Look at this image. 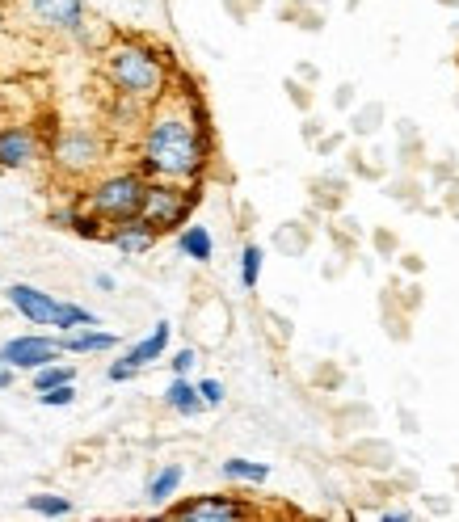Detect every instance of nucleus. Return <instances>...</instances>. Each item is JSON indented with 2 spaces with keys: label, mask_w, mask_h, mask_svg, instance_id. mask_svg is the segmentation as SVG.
Returning <instances> with one entry per match:
<instances>
[{
  "label": "nucleus",
  "mask_w": 459,
  "mask_h": 522,
  "mask_svg": "<svg viewBox=\"0 0 459 522\" xmlns=\"http://www.w3.org/2000/svg\"><path fill=\"white\" fill-rule=\"evenodd\" d=\"M219 472H224L228 480H245V485H266V476H270V468L253 464V459H224Z\"/></svg>",
  "instance_id": "a211bd4d"
},
{
  "label": "nucleus",
  "mask_w": 459,
  "mask_h": 522,
  "mask_svg": "<svg viewBox=\"0 0 459 522\" xmlns=\"http://www.w3.org/2000/svg\"><path fill=\"white\" fill-rule=\"evenodd\" d=\"M156 236H161V232H156V228L148 224V219H139V215L118 219V224L106 232L110 245H114L118 253H127V257H144V253L156 245Z\"/></svg>",
  "instance_id": "1a4fd4ad"
},
{
  "label": "nucleus",
  "mask_w": 459,
  "mask_h": 522,
  "mask_svg": "<svg viewBox=\"0 0 459 522\" xmlns=\"http://www.w3.org/2000/svg\"><path fill=\"white\" fill-rule=\"evenodd\" d=\"M194 207V190H182L177 182H165V177H156V182L144 186V203H139V219H148L156 232H173L186 224V215Z\"/></svg>",
  "instance_id": "20e7f679"
},
{
  "label": "nucleus",
  "mask_w": 459,
  "mask_h": 522,
  "mask_svg": "<svg viewBox=\"0 0 459 522\" xmlns=\"http://www.w3.org/2000/svg\"><path fill=\"white\" fill-rule=\"evenodd\" d=\"M165 346H169V325L161 320V325H156V329H152L144 341H135V346H131L123 358H127V363H131L135 371H144L148 363H156V358L165 354Z\"/></svg>",
  "instance_id": "ddd939ff"
},
{
  "label": "nucleus",
  "mask_w": 459,
  "mask_h": 522,
  "mask_svg": "<svg viewBox=\"0 0 459 522\" xmlns=\"http://www.w3.org/2000/svg\"><path fill=\"white\" fill-rule=\"evenodd\" d=\"M5 295H9V304L30 320V325H51V320H55L59 299H51L47 291H38V287H30V283H13Z\"/></svg>",
  "instance_id": "9d476101"
},
{
  "label": "nucleus",
  "mask_w": 459,
  "mask_h": 522,
  "mask_svg": "<svg viewBox=\"0 0 459 522\" xmlns=\"http://www.w3.org/2000/svg\"><path fill=\"white\" fill-rule=\"evenodd\" d=\"M118 346V337L114 333H97L93 325L89 329H72L64 333V341H59V350H68V354H106Z\"/></svg>",
  "instance_id": "f8f14e48"
},
{
  "label": "nucleus",
  "mask_w": 459,
  "mask_h": 522,
  "mask_svg": "<svg viewBox=\"0 0 459 522\" xmlns=\"http://www.w3.org/2000/svg\"><path fill=\"white\" fill-rule=\"evenodd\" d=\"M106 375L114 379V384H123V379H135L139 371H135V367L127 363V358H118V363H110V371H106Z\"/></svg>",
  "instance_id": "b1692460"
},
{
  "label": "nucleus",
  "mask_w": 459,
  "mask_h": 522,
  "mask_svg": "<svg viewBox=\"0 0 459 522\" xmlns=\"http://www.w3.org/2000/svg\"><path fill=\"white\" fill-rule=\"evenodd\" d=\"M59 354H64L59 350V341H51L43 333H26V337H13V341L0 346V363H9L13 371H38V367L55 363Z\"/></svg>",
  "instance_id": "423d86ee"
},
{
  "label": "nucleus",
  "mask_w": 459,
  "mask_h": 522,
  "mask_svg": "<svg viewBox=\"0 0 459 522\" xmlns=\"http://www.w3.org/2000/svg\"><path fill=\"white\" fill-rule=\"evenodd\" d=\"M72 400H76L72 384H55L47 392H38V405H47V409H64V405H72Z\"/></svg>",
  "instance_id": "4be33fe9"
},
{
  "label": "nucleus",
  "mask_w": 459,
  "mask_h": 522,
  "mask_svg": "<svg viewBox=\"0 0 459 522\" xmlns=\"http://www.w3.org/2000/svg\"><path fill=\"white\" fill-rule=\"evenodd\" d=\"M30 13L51 30H81L85 22L81 0H30Z\"/></svg>",
  "instance_id": "9b49d317"
},
{
  "label": "nucleus",
  "mask_w": 459,
  "mask_h": 522,
  "mask_svg": "<svg viewBox=\"0 0 459 522\" xmlns=\"http://www.w3.org/2000/svg\"><path fill=\"white\" fill-rule=\"evenodd\" d=\"M72 379H76L72 367H64V363H47V367L34 371V392H47V388H55V384H72Z\"/></svg>",
  "instance_id": "aec40b11"
},
{
  "label": "nucleus",
  "mask_w": 459,
  "mask_h": 522,
  "mask_svg": "<svg viewBox=\"0 0 459 522\" xmlns=\"http://www.w3.org/2000/svg\"><path fill=\"white\" fill-rule=\"evenodd\" d=\"M257 278H262V249H257V245H245V253H241V283L253 291Z\"/></svg>",
  "instance_id": "412c9836"
},
{
  "label": "nucleus",
  "mask_w": 459,
  "mask_h": 522,
  "mask_svg": "<svg viewBox=\"0 0 459 522\" xmlns=\"http://www.w3.org/2000/svg\"><path fill=\"white\" fill-rule=\"evenodd\" d=\"M384 518H392V522H409V518H413V514H409V510H388V514H384Z\"/></svg>",
  "instance_id": "bb28decb"
},
{
  "label": "nucleus",
  "mask_w": 459,
  "mask_h": 522,
  "mask_svg": "<svg viewBox=\"0 0 459 522\" xmlns=\"http://www.w3.org/2000/svg\"><path fill=\"white\" fill-rule=\"evenodd\" d=\"M249 514H253L249 501L232 497V493H203V497L169 506V518H182V522H241Z\"/></svg>",
  "instance_id": "39448f33"
},
{
  "label": "nucleus",
  "mask_w": 459,
  "mask_h": 522,
  "mask_svg": "<svg viewBox=\"0 0 459 522\" xmlns=\"http://www.w3.org/2000/svg\"><path fill=\"white\" fill-rule=\"evenodd\" d=\"M165 405L177 409V413H186V417H194V413H203V409H207V405H203V396H198V388L190 384L186 375H173V384H169V392H165Z\"/></svg>",
  "instance_id": "4468645a"
},
{
  "label": "nucleus",
  "mask_w": 459,
  "mask_h": 522,
  "mask_svg": "<svg viewBox=\"0 0 459 522\" xmlns=\"http://www.w3.org/2000/svg\"><path fill=\"white\" fill-rule=\"evenodd\" d=\"M26 506H30L34 514H47V518H64V514H72V501L59 497V493H34Z\"/></svg>",
  "instance_id": "6ab92c4d"
},
{
  "label": "nucleus",
  "mask_w": 459,
  "mask_h": 522,
  "mask_svg": "<svg viewBox=\"0 0 459 522\" xmlns=\"http://www.w3.org/2000/svg\"><path fill=\"white\" fill-rule=\"evenodd\" d=\"M198 363V354L194 350H182V354H173V375H186L190 367Z\"/></svg>",
  "instance_id": "393cba45"
},
{
  "label": "nucleus",
  "mask_w": 459,
  "mask_h": 522,
  "mask_svg": "<svg viewBox=\"0 0 459 522\" xmlns=\"http://www.w3.org/2000/svg\"><path fill=\"white\" fill-rule=\"evenodd\" d=\"M182 464H169V468H161V472H156L152 480H148V497L156 501V506H161V501H169L177 489H182Z\"/></svg>",
  "instance_id": "dca6fc26"
},
{
  "label": "nucleus",
  "mask_w": 459,
  "mask_h": 522,
  "mask_svg": "<svg viewBox=\"0 0 459 522\" xmlns=\"http://www.w3.org/2000/svg\"><path fill=\"white\" fill-rule=\"evenodd\" d=\"M51 325H55L59 333H72V329H89V325H97V316H93L89 308H81V304H59Z\"/></svg>",
  "instance_id": "f3484780"
},
{
  "label": "nucleus",
  "mask_w": 459,
  "mask_h": 522,
  "mask_svg": "<svg viewBox=\"0 0 459 522\" xmlns=\"http://www.w3.org/2000/svg\"><path fill=\"white\" fill-rule=\"evenodd\" d=\"M43 156V139L30 127H5L0 131V169H26Z\"/></svg>",
  "instance_id": "0eeeda50"
},
{
  "label": "nucleus",
  "mask_w": 459,
  "mask_h": 522,
  "mask_svg": "<svg viewBox=\"0 0 459 522\" xmlns=\"http://www.w3.org/2000/svg\"><path fill=\"white\" fill-rule=\"evenodd\" d=\"M194 388H198V396H203L207 409L224 405V384H219V379H203V384H194Z\"/></svg>",
  "instance_id": "5701e85b"
},
{
  "label": "nucleus",
  "mask_w": 459,
  "mask_h": 522,
  "mask_svg": "<svg viewBox=\"0 0 459 522\" xmlns=\"http://www.w3.org/2000/svg\"><path fill=\"white\" fill-rule=\"evenodd\" d=\"M5 388H13V367L0 363V392H5Z\"/></svg>",
  "instance_id": "a878e982"
},
{
  "label": "nucleus",
  "mask_w": 459,
  "mask_h": 522,
  "mask_svg": "<svg viewBox=\"0 0 459 522\" xmlns=\"http://www.w3.org/2000/svg\"><path fill=\"white\" fill-rule=\"evenodd\" d=\"M144 173H114L106 182H97L89 190V215L106 219V224H118V219L139 215V203H144Z\"/></svg>",
  "instance_id": "7ed1b4c3"
},
{
  "label": "nucleus",
  "mask_w": 459,
  "mask_h": 522,
  "mask_svg": "<svg viewBox=\"0 0 459 522\" xmlns=\"http://www.w3.org/2000/svg\"><path fill=\"white\" fill-rule=\"evenodd\" d=\"M207 165V118L203 110H161L144 135V173L165 182H194Z\"/></svg>",
  "instance_id": "f257e3e1"
},
{
  "label": "nucleus",
  "mask_w": 459,
  "mask_h": 522,
  "mask_svg": "<svg viewBox=\"0 0 459 522\" xmlns=\"http://www.w3.org/2000/svg\"><path fill=\"white\" fill-rule=\"evenodd\" d=\"M177 249H182L190 261H211L215 240H211V232H207L203 224H190L182 236H177Z\"/></svg>",
  "instance_id": "2eb2a0df"
},
{
  "label": "nucleus",
  "mask_w": 459,
  "mask_h": 522,
  "mask_svg": "<svg viewBox=\"0 0 459 522\" xmlns=\"http://www.w3.org/2000/svg\"><path fill=\"white\" fill-rule=\"evenodd\" d=\"M97 156H102V144H97L93 135H85V131H68V135L55 144V165L68 169V173H85V169H93Z\"/></svg>",
  "instance_id": "6e6552de"
},
{
  "label": "nucleus",
  "mask_w": 459,
  "mask_h": 522,
  "mask_svg": "<svg viewBox=\"0 0 459 522\" xmlns=\"http://www.w3.org/2000/svg\"><path fill=\"white\" fill-rule=\"evenodd\" d=\"M106 76L114 80V89L123 97H135V102H148V97L165 93V64L152 47L139 43H118L106 55Z\"/></svg>",
  "instance_id": "f03ea898"
}]
</instances>
